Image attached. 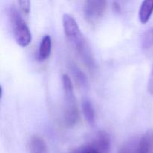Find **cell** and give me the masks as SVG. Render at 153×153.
Segmentation results:
<instances>
[{
	"mask_svg": "<svg viewBox=\"0 0 153 153\" xmlns=\"http://www.w3.org/2000/svg\"><path fill=\"white\" fill-rule=\"evenodd\" d=\"M62 23L66 37L74 47L75 50L87 67L91 69L94 68L95 64L91 48L87 43L76 19L71 15L64 13L62 16Z\"/></svg>",
	"mask_w": 153,
	"mask_h": 153,
	"instance_id": "cell-1",
	"label": "cell"
},
{
	"mask_svg": "<svg viewBox=\"0 0 153 153\" xmlns=\"http://www.w3.org/2000/svg\"><path fill=\"white\" fill-rule=\"evenodd\" d=\"M62 87L64 91L63 121L66 126L72 128L77 123L79 119V114L73 84L67 74L62 76Z\"/></svg>",
	"mask_w": 153,
	"mask_h": 153,
	"instance_id": "cell-2",
	"label": "cell"
},
{
	"mask_svg": "<svg viewBox=\"0 0 153 153\" xmlns=\"http://www.w3.org/2000/svg\"><path fill=\"white\" fill-rule=\"evenodd\" d=\"M9 19L16 43L22 47L29 45L32 39L31 31L19 10L13 5L9 10Z\"/></svg>",
	"mask_w": 153,
	"mask_h": 153,
	"instance_id": "cell-3",
	"label": "cell"
},
{
	"mask_svg": "<svg viewBox=\"0 0 153 153\" xmlns=\"http://www.w3.org/2000/svg\"><path fill=\"white\" fill-rule=\"evenodd\" d=\"M107 1L105 0H88L85 1L83 7L84 16L87 22L95 24L105 11Z\"/></svg>",
	"mask_w": 153,
	"mask_h": 153,
	"instance_id": "cell-4",
	"label": "cell"
},
{
	"mask_svg": "<svg viewBox=\"0 0 153 153\" xmlns=\"http://www.w3.org/2000/svg\"><path fill=\"white\" fill-rule=\"evenodd\" d=\"M88 145L100 152L108 153L111 147L110 136L105 131H98Z\"/></svg>",
	"mask_w": 153,
	"mask_h": 153,
	"instance_id": "cell-5",
	"label": "cell"
},
{
	"mask_svg": "<svg viewBox=\"0 0 153 153\" xmlns=\"http://www.w3.org/2000/svg\"><path fill=\"white\" fill-rule=\"evenodd\" d=\"M52 49V40L49 34L43 36L39 46L38 55L37 58L39 61H43L49 57Z\"/></svg>",
	"mask_w": 153,
	"mask_h": 153,
	"instance_id": "cell-6",
	"label": "cell"
},
{
	"mask_svg": "<svg viewBox=\"0 0 153 153\" xmlns=\"http://www.w3.org/2000/svg\"><path fill=\"white\" fill-rule=\"evenodd\" d=\"M30 153H48L47 146L43 137L38 135L31 137L29 141Z\"/></svg>",
	"mask_w": 153,
	"mask_h": 153,
	"instance_id": "cell-7",
	"label": "cell"
},
{
	"mask_svg": "<svg viewBox=\"0 0 153 153\" xmlns=\"http://www.w3.org/2000/svg\"><path fill=\"white\" fill-rule=\"evenodd\" d=\"M140 138L138 137H133L123 143L120 148L118 153H139Z\"/></svg>",
	"mask_w": 153,
	"mask_h": 153,
	"instance_id": "cell-8",
	"label": "cell"
},
{
	"mask_svg": "<svg viewBox=\"0 0 153 153\" xmlns=\"http://www.w3.org/2000/svg\"><path fill=\"white\" fill-rule=\"evenodd\" d=\"M139 153H153V129L147 131L141 137Z\"/></svg>",
	"mask_w": 153,
	"mask_h": 153,
	"instance_id": "cell-9",
	"label": "cell"
},
{
	"mask_svg": "<svg viewBox=\"0 0 153 153\" xmlns=\"http://www.w3.org/2000/svg\"><path fill=\"white\" fill-rule=\"evenodd\" d=\"M153 13V1L146 0L141 3L139 10V19L141 23L144 24L149 21Z\"/></svg>",
	"mask_w": 153,
	"mask_h": 153,
	"instance_id": "cell-10",
	"label": "cell"
},
{
	"mask_svg": "<svg viewBox=\"0 0 153 153\" xmlns=\"http://www.w3.org/2000/svg\"><path fill=\"white\" fill-rule=\"evenodd\" d=\"M82 106L86 120L90 125L94 126L95 124V111L92 102L89 99L84 98L82 100Z\"/></svg>",
	"mask_w": 153,
	"mask_h": 153,
	"instance_id": "cell-11",
	"label": "cell"
},
{
	"mask_svg": "<svg viewBox=\"0 0 153 153\" xmlns=\"http://www.w3.org/2000/svg\"><path fill=\"white\" fill-rule=\"evenodd\" d=\"M70 69L77 83H79V85L83 88H88V80L85 73L79 67H78L76 64H73V63L70 64Z\"/></svg>",
	"mask_w": 153,
	"mask_h": 153,
	"instance_id": "cell-12",
	"label": "cell"
},
{
	"mask_svg": "<svg viewBox=\"0 0 153 153\" xmlns=\"http://www.w3.org/2000/svg\"><path fill=\"white\" fill-rule=\"evenodd\" d=\"M143 49H148L153 46V28H149L143 33L141 38Z\"/></svg>",
	"mask_w": 153,
	"mask_h": 153,
	"instance_id": "cell-13",
	"label": "cell"
},
{
	"mask_svg": "<svg viewBox=\"0 0 153 153\" xmlns=\"http://www.w3.org/2000/svg\"><path fill=\"white\" fill-rule=\"evenodd\" d=\"M19 7L21 10L25 14H28L30 11V7H31V1L28 0H20L18 1Z\"/></svg>",
	"mask_w": 153,
	"mask_h": 153,
	"instance_id": "cell-14",
	"label": "cell"
},
{
	"mask_svg": "<svg viewBox=\"0 0 153 153\" xmlns=\"http://www.w3.org/2000/svg\"><path fill=\"white\" fill-rule=\"evenodd\" d=\"M73 153H101L99 152L98 150L95 149L94 148L91 147L89 145H86V146H83V147L80 148V149H77L76 152Z\"/></svg>",
	"mask_w": 153,
	"mask_h": 153,
	"instance_id": "cell-15",
	"label": "cell"
},
{
	"mask_svg": "<svg viewBox=\"0 0 153 153\" xmlns=\"http://www.w3.org/2000/svg\"><path fill=\"white\" fill-rule=\"evenodd\" d=\"M148 91L150 94L153 95V76H151L148 83Z\"/></svg>",
	"mask_w": 153,
	"mask_h": 153,
	"instance_id": "cell-16",
	"label": "cell"
},
{
	"mask_svg": "<svg viewBox=\"0 0 153 153\" xmlns=\"http://www.w3.org/2000/svg\"><path fill=\"white\" fill-rule=\"evenodd\" d=\"M113 9L115 12H117V13H120V12L121 11V6L120 4V3H118L117 1H114Z\"/></svg>",
	"mask_w": 153,
	"mask_h": 153,
	"instance_id": "cell-17",
	"label": "cell"
},
{
	"mask_svg": "<svg viewBox=\"0 0 153 153\" xmlns=\"http://www.w3.org/2000/svg\"><path fill=\"white\" fill-rule=\"evenodd\" d=\"M151 76H153V68H152V75H151Z\"/></svg>",
	"mask_w": 153,
	"mask_h": 153,
	"instance_id": "cell-18",
	"label": "cell"
}]
</instances>
